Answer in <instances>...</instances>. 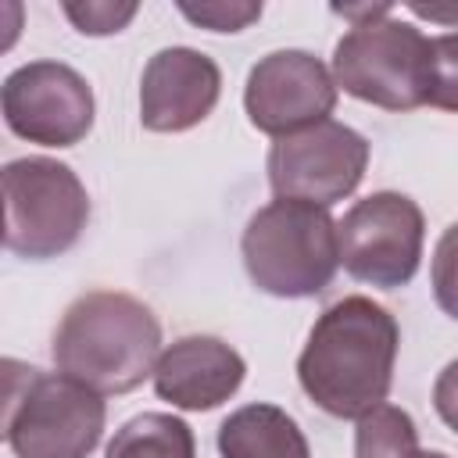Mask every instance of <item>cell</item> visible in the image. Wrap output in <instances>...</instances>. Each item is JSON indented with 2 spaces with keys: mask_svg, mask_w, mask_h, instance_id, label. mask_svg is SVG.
I'll list each match as a JSON object with an SVG mask.
<instances>
[{
  "mask_svg": "<svg viewBox=\"0 0 458 458\" xmlns=\"http://www.w3.org/2000/svg\"><path fill=\"white\" fill-rule=\"evenodd\" d=\"M397 347L401 329L383 304L344 297L315 318L297 358V383L326 415L361 419L386 404Z\"/></svg>",
  "mask_w": 458,
  "mask_h": 458,
  "instance_id": "obj_1",
  "label": "cell"
},
{
  "mask_svg": "<svg viewBox=\"0 0 458 458\" xmlns=\"http://www.w3.org/2000/svg\"><path fill=\"white\" fill-rule=\"evenodd\" d=\"M161 358V322L154 311L118 290H89L68 304L54 333L57 372L82 386L107 394H129L154 376Z\"/></svg>",
  "mask_w": 458,
  "mask_h": 458,
  "instance_id": "obj_2",
  "label": "cell"
},
{
  "mask_svg": "<svg viewBox=\"0 0 458 458\" xmlns=\"http://www.w3.org/2000/svg\"><path fill=\"white\" fill-rule=\"evenodd\" d=\"M243 268L261 293L315 297L340 268V236L329 208L276 197L250 215L240 240Z\"/></svg>",
  "mask_w": 458,
  "mask_h": 458,
  "instance_id": "obj_3",
  "label": "cell"
},
{
  "mask_svg": "<svg viewBox=\"0 0 458 458\" xmlns=\"http://www.w3.org/2000/svg\"><path fill=\"white\" fill-rule=\"evenodd\" d=\"M4 369V437L14 458H89L107 422L104 397L64 372H39L14 358Z\"/></svg>",
  "mask_w": 458,
  "mask_h": 458,
  "instance_id": "obj_4",
  "label": "cell"
},
{
  "mask_svg": "<svg viewBox=\"0 0 458 458\" xmlns=\"http://www.w3.org/2000/svg\"><path fill=\"white\" fill-rule=\"evenodd\" d=\"M383 4L372 18L354 21L333 50V79L354 100L383 111H415L429 93V39L419 25L401 21Z\"/></svg>",
  "mask_w": 458,
  "mask_h": 458,
  "instance_id": "obj_5",
  "label": "cell"
},
{
  "mask_svg": "<svg viewBox=\"0 0 458 458\" xmlns=\"http://www.w3.org/2000/svg\"><path fill=\"white\" fill-rule=\"evenodd\" d=\"M4 247L29 261L72 250L89 222L82 179L54 157H18L4 165Z\"/></svg>",
  "mask_w": 458,
  "mask_h": 458,
  "instance_id": "obj_6",
  "label": "cell"
},
{
  "mask_svg": "<svg viewBox=\"0 0 458 458\" xmlns=\"http://www.w3.org/2000/svg\"><path fill=\"white\" fill-rule=\"evenodd\" d=\"M336 236L347 276L379 290H397L419 272L426 218L411 197L379 190L347 208L336 222Z\"/></svg>",
  "mask_w": 458,
  "mask_h": 458,
  "instance_id": "obj_7",
  "label": "cell"
},
{
  "mask_svg": "<svg viewBox=\"0 0 458 458\" xmlns=\"http://www.w3.org/2000/svg\"><path fill=\"white\" fill-rule=\"evenodd\" d=\"M369 168V140L344 122H318L268 150V186L283 200L333 208L351 197Z\"/></svg>",
  "mask_w": 458,
  "mask_h": 458,
  "instance_id": "obj_8",
  "label": "cell"
},
{
  "mask_svg": "<svg viewBox=\"0 0 458 458\" xmlns=\"http://www.w3.org/2000/svg\"><path fill=\"white\" fill-rule=\"evenodd\" d=\"M4 122L39 147H75L93 129V89L64 61H29L4 79Z\"/></svg>",
  "mask_w": 458,
  "mask_h": 458,
  "instance_id": "obj_9",
  "label": "cell"
},
{
  "mask_svg": "<svg viewBox=\"0 0 458 458\" xmlns=\"http://www.w3.org/2000/svg\"><path fill=\"white\" fill-rule=\"evenodd\" d=\"M333 72L308 50H272L261 57L243 86V111L258 132L276 140L329 122L336 107Z\"/></svg>",
  "mask_w": 458,
  "mask_h": 458,
  "instance_id": "obj_10",
  "label": "cell"
},
{
  "mask_svg": "<svg viewBox=\"0 0 458 458\" xmlns=\"http://www.w3.org/2000/svg\"><path fill=\"white\" fill-rule=\"evenodd\" d=\"M222 97L218 64L193 47L157 50L140 79V122L150 132H186L200 125Z\"/></svg>",
  "mask_w": 458,
  "mask_h": 458,
  "instance_id": "obj_11",
  "label": "cell"
},
{
  "mask_svg": "<svg viewBox=\"0 0 458 458\" xmlns=\"http://www.w3.org/2000/svg\"><path fill=\"white\" fill-rule=\"evenodd\" d=\"M247 376V361L218 336H179L154 369V394L182 411H211L225 404Z\"/></svg>",
  "mask_w": 458,
  "mask_h": 458,
  "instance_id": "obj_12",
  "label": "cell"
},
{
  "mask_svg": "<svg viewBox=\"0 0 458 458\" xmlns=\"http://www.w3.org/2000/svg\"><path fill=\"white\" fill-rule=\"evenodd\" d=\"M222 458H311L308 437L279 404H243L218 426Z\"/></svg>",
  "mask_w": 458,
  "mask_h": 458,
  "instance_id": "obj_13",
  "label": "cell"
},
{
  "mask_svg": "<svg viewBox=\"0 0 458 458\" xmlns=\"http://www.w3.org/2000/svg\"><path fill=\"white\" fill-rule=\"evenodd\" d=\"M104 458H197V440L186 419L143 411L114 429Z\"/></svg>",
  "mask_w": 458,
  "mask_h": 458,
  "instance_id": "obj_14",
  "label": "cell"
},
{
  "mask_svg": "<svg viewBox=\"0 0 458 458\" xmlns=\"http://www.w3.org/2000/svg\"><path fill=\"white\" fill-rule=\"evenodd\" d=\"M419 451L415 419L397 404H379L358 419L354 458H408Z\"/></svg>",
  "mask_w": 458,
  "mask_h": 458,
  "instance_id": "obj_15",
  "label": "cell"
},
{
  "mask_svg": "<svg viewBox=\"0 0 458 458\" xmlns=\"http://www.w3.org/2000/svg\"><path fill=\"white\" fill-rule=\"evenodd\" d=\"M429 107L458 114V32H444L429 39Z\"/></svg>",
  "mask_w": 458,
  "mask_h": 458,
  "instance_id": "obj_16",
  "label": "cell"
},
{
  "mask_svg": "<svg viewBox=\"0 0 458 458\" xmlns=\"http://www.w3.org/2000/svg\"><path fill=\"white\" fill-rule=\"evenodd\" d=\"M429 283H433V297H437L440 311L458 318V222H451L433 247Z\"/></svg>",
  "mask_w": 458,
  "mask_h": 458,
  "instance_id": "obj_17",
  "label": "cell"
},
{
  "mask_svg": "<svg viewBox=\"0 0 458 458\" xmlns=\"http://www.w3.org/2000/svg\"><path fill=\"white\" fill-rule=\"evenodd\" d=\"M136 4H111V0H86V4H64L68 21L86 36H111L122 32L136 18Z\"/></svg>",
  "mask_w": 458,
  "mask_h": 458,
  "instance_id": "obj_18",
  "label": "cell"
},
{
  "mask_svg": "<svg viewBox=\"0 0 458 458\" xmlns=\"http://www.w3.org/2000/svg\"><path fill=\"white\" fill-rule=\"evenodd\" d=\"M179 11L211 32H240L250 21L261 18V4H247V0H211V4H179Z\"/></svg>",
  "mask_w": 458,
  "mask_h": 458,
  "instance_id": "obj_19",
  "label": "cell"
},
{
  "mask_svg": "<svg viewBox=\"0 0 458 458\" xmlns=\"http://www.w3.org/2000/svg\"><path fill=\"white\" fill-rule=\"evenodd\" d=\"M433 408L444 419V426H451L458 433V361L444 365V372L433 383Z\"/></svg>",
  "mask_w": 458,
  "mask_h": 458,
  "instance_id": "obj_20",
  "label": "cell"
},
{
  "mask_svg": "<svg viewBox=\"0 0 458 458\" xmlns=\"http://www.w3.org/2000/svg\"><path fill=\"white\" fill-rule=\"evenodd\" d=\"M419 18H429V21H458V11L454 7H437V4H408Z\"/></svg>",
  "mask_w": 458,
  "mask_h": 458,
  "instance_id": "obj_21",
  "label": "cell"
},
{
  "mask_svg": "<svg viewBox=\"0 0 458 458\" xmlns=\"http://www.w3.org/2000/svg\"><path fill=\"white\" fill-rule=\"evenodd\" d=\"M408 458H451V454H444V451H422V447H419V451H411Z\"/></svg>",
  "mask_w": 458,
  "mask_h": 458,
  "instance_id": "obj_22",
  "label": "cell"
}]
</instances>
